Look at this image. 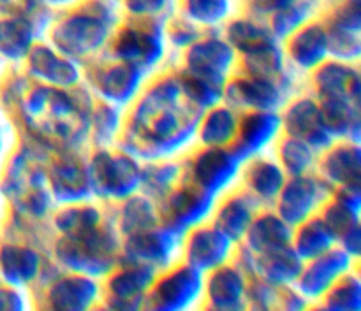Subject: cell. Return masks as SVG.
<instances>
[{
    "instance_id": "cell-10",
    "label": "cell",
    "mask_w": 361,
    "mask_h": 311,
    "mask_svg": "<svg viewBox=\"0 0 361 311\" xmlns=\"http://www.w3.org/2000/svg\"><path fill=\"white\" fill-rule=\"evenodd\" d=\"M235 118L229 111H215L208 116L203 129V141L208 144H221L231 139L235 132Z\"/></svg>"
},
{
    "instance_id": "cell-7",
    "label": "cell",
    "mask_w": 361,
    "mask_h": 311,
    "mask_svg": "<svg viewBox=\"0 0 361 311\" xmlns=\"http://www.w3.org/2000/svg\"><path fill=\"white\" fill-rule=\"evenodd\" d=\"M289 239V232L284 225L275 218H264L254 225L250 232V245L256 250L264 248V252H275Z\"/></svg>"
},
{
    "instance_id": "cell-16",
    "label": "cell",
    "mask_w": 361,
    "mask_h": 311,
    "mask_svg": "<svg viewBox=\"0 0 361 311\" xmlns=\"http://www.w3.org/2000/svg\"><path fill=\"white\" fill-rule=\"evenodd\" d=\"M298 259L296 257H289L288 253L281 252L279 255H275L274 259L268 264V277L275 281H288L291 280L289 277H295V273L298 271Z\"/></svg>"
},
{
    "instance_id": "cell-11",
    "label": "cell",
    "mask_w": 361,
    "mask_h": 311,
    "mask_svg": "<svg viewBox=\"0 0 361 311\" xmlns=\"http://www.w3.org/2000/svg\"><path fill=\"white\" fill-rule=\"evenodd\" d=\"M358 80L353 77L351 70L342 69L341 65H331L321 74V88L330 97H341L345 90L349 91V84H356Z\"/></svg>"
},
{
    "instance_id": "cell-12",
    "label": "cell",
    "mask_w": 361,
    "mask_h": 311,
    "mask_svg": "<svg viewBox=\"0 0 361 311\" xmlns=\"http://www.w3.org/2000/svg\"><path fill=\"white\" fill-rule=\"evenodd\" d=\"M281 171L274 164H259L252 171V185L256 192L263 197H275L281 186Z\"/></svg>"
},
{
    "instance_id": "cell-5",
    "label": "cell",
    "mask_w": 361,
    "mask_h": 311,
    "mask_svg": "<svg viewBox=\"0 0 361 311\" xmlns=\"http://www.w3.org/2000/svg\"><path fill=\"white\" fill-rule=\"evenodd\" d=\"M279 127V120L271 115H257L247 120L243 127L242 141L238 144V151L235 155H252L261 146L268 143Z\"/></svg>"
},
{
    "instance_id": "cell-3",
    "label": "cell",
    "mask_w": 361,
    "mask_h": 311,
    "mask_svg": "<svg viewBox=\"0 0 361 311\" xmlns=\"http://www.w3.org/2000/svg\"><path fill=\"white\" fill-rule=\"evenodd\" d=\"M235 157L228 153H221V151L214 150L208 151L207 155L197 160L196 164V178L204 189L210 192L221 189L222 185L229 182L233 172L236 171Z\"/></svg>"
},
{
    "instance_id": "cell-8",
    "label": "cell",
    "mask_w": 361,
    "mask_h": 311,
    "mask_svg": "<svg viewBox=\"0 0 361 311\" xmlns=\"http://www.w3.org/2000/svg\"><path fill=\"white\" fill-rule=\"evenodd\" d=\"M243 287L240 277L233 273H222L215 277L210 285L212 299L215 301L217 308H235L236 301L242 296Z\"/></svg>"
},
{
    "instance_id": "cell-6",
    "label": "cell",
    "mask_w": 361,
    "mask_h": 311,
    "mask_svg": "<svg viewBox=\"0 0 361 311\" xmlns=\"http://www.w3.org/2000/svg\"><path fill=\"white\" fill-rule=\"evenodd\" d=\"M197 277L194 273L175 274L173 280L164 281L159 298H161V308L176 310L183 308L194 296L197 294Z\"/></svg>"
},
{
    "instance_id": "cell-4",
    "label": "cell",
    "mask_w": 361,
    "mask_h": 311,
    "mask_svg": "<svg viewBox=\"0 0 361 311\" xmlns=\"http://www.w3.org/2000/svg\"><path fill=\"white\" fill-rule=\"evenodd\" d=\"M228 250L224 232L219 231H204L196 234L189 248L190 264L200 267H214L222 262L224 253Z\"/></svg>"
},
{
    "instance_id": "cell-1",
    "label": "cell",
    "mask_w": 361,
    "mask_h": 311,
    "mask_svg": "<svg viewBox=\"0 0 361 311\" xmlns=\"http://www.w3.org/2000/svg\"><path fill=\"white\" fill-rule=\"evenodd\" d=\"M319 189L317 183L310 179L298 178L286 189L281 201V211L289 224H298L314 210L316 203L319 201Z\"/></svg>"
},
{
    "instance_id": "cell-9",
    "label": "cell",
    "mask_w": 361,
    "mask_h": 311,
    "mask_svg": "<svg viewBox=\"0 0 361 311\" xmlns=\"http://www.w3.org/2000/svg\"><path fill=\"white\" fill-rule=\"evenodd\" d=\"M334 234L328 231V227L319 222H314V224L307 225L305 231H303L302 238H300L298 252L305 257H316L323 255L324 252H328V246H330Z\"/></svg>"
},
{
    "instance_id": "cell-15",
    "label": "cell",
    "mask_w": 361,
    "mask_h": 311,
    "mask_svg": "<svg viewBox=\"0 0 361 311\" xmlns=\"http://www.w3.org/2000/svg\"><path fill=\"white\" fill-rule=\"evenodd\" d=\"M282 151H284L282 157H284L286 165L293 172H303L312 160V153H310L309 148L298 141H289Z\"/></svg>"
},
{
    "instance_id": "cell-13",
    "label": "cell",
    "mask_w": 361,
    "mask_h": 311,
    "mask_svg": "<svg viewBox=\"0 0 361 311\" xmlns=\"http://www.w3.org/2000/svg\"><path fill=\"white\" fill-rule=\"evenodd\" d=\"M221 220L222 222H219V224H222V231H224L226 236L240 234V232L249 227V211H247V206L242 201H233L222 211Z\"/></svg>"
},
{
    "instance_id": "cell-14",
    "label": "cell",
    "mask_w": 361,
    "mask_h": 311,
    "mask_svg": "<svg viewBox=\"0 0 361 311\" xmlns=\"http://www.w3.org/2000/svg\"><path fill=\"white\" fill-rule=\"evenodd\" d=\"M240 99L243 101V104L256 106V108H271L275 102L279 101L277 90H275L271 84L268 83H249L242 87V95Z\"/></svg>"
},
{
    "instance_id": "cell-2",
    "label": "cell",
    "mask_w": 361,
    "mask_h": 311,
    "mask_svg": "<svg viewBox=\"0 0 361 311\" xmlns=\"http://www.w3.org/2000/svg\"><path fill=\"white\" fill-rule=\"evenodd\" d=\"M349 257L342 255V253H326L321 257L317 262H314L309 269L303 273L302 288L303 294L309 296H319L326 287H330L338 274L344 271L345 262Z\"/></svg>"
},
{
    "instance_id": "cell-17",
    "label": "cell",
    "mask_w": 361,
    "mask_h": 311,
    "mask_svg": "<svg viewBox=\"0 0 361 311\" xmlns=\"http://www.w3.org/2000/svg\"><path fill=\"white\" fill-rule=\"evenodd\" d=\"M324 51V41L323 37H309L307 35L305 42H298V44L295 46V58L298 60L302 65H314V63L317 62V60L321 58V55H323Z\"/></svg>"
}]
</instances>
